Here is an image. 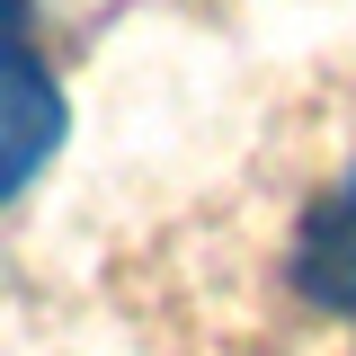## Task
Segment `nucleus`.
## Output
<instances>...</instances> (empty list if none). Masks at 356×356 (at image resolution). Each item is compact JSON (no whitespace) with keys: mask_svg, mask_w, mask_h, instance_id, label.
Returning a JSON list of instances; mask_svg holds the SVG:
<instances>
[{"mask_svg":"<svg viewBox=\"0 0 356 356\" xmlns=\"http://www.w3.org/2000/svg\"><path fill=\"white\" fill-rule=\"evenodd\" d=\"M18 27H27V0H0V54L18 44Z\"/></svg>","mask_w":356,"mask_h":356,"instance_id":"7ed1b4c3","label":"nucleus"},{"mask_svg":"<svg viewBox=\"0 0 356 356\" xmlns=\"http://www.w3.org/2000/svg\"><path fill=\"white\" fill-rule=\"evenodd\" d=\"M294 294L356 330V170L339 178L303 214V232H294Z\"/></svg>","mask_w":356,"mask_h":356,"instance_id":"f03ea898","label":"nucleus"},{"mask_svg":"<svg viewBox=\"0 0 356 356\" xmlns=\"http://www.w3.org/2000/svg\"><path fill=\"white\" fill-rule=\"evenodd\" d=\"M63 89H54V72H44L36 54H0V205L27 187V178L63 152Z\"/></svg>","mask_w":356,"mask_h":356,"instance_id":"f257e3e1","label":"nucleus"}]
</instances>
